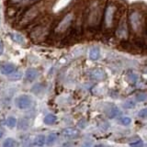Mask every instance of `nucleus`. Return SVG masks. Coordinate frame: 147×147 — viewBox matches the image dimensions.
Returning <instances> with one entry per match:
<instances>
[{
  "mask_svg": "<svg viewBox=\"0 0 147 147\" xmlns=\"http://www.w3.org/2000/svg\"><path fill=\"white\" fill-rule=\"evenodd\" d=\"M103 10L98 1H94L91 3L88 8L86 17V23L88 26V29L96 30L99 27L101 23V18L103 16Z\"/></svg>",
  "mask_w": 147,
  "mask_h": 147,
  "instance_id": "obj_1",
  "label": "nucleus"
},
{
  "mask_svg": "<svg viewBox=\"0 0 147 147\" xmlns=\"http://www.w3.org/2000/svg\"><path fill=\"white\" fill-rule=\"evenodd\" d=\"M45 7H46V3L43 2L42 0H40V1L37 2L36 4L29 7V8L25 11L24 15L22 16L20 21V25L27 26L30 24L31 22H33L37 18L40 17L44 12Z\"/></svg>",
  "mask_w": 147,
  "mask_h": 147,
  "instance_id": "obj_2",
  "label": "nucleus"
},
{
  "mask_svg": "<svg viewBox=\"0 0 147 147\" xmlns=\"http://www.w3.org/2000/svg\"><path fill=\"white\" fill-rule=\"evenodd\" d=\"M117 7L113 3H109L103 10V26L105 29L109 30L114 27L115 20H116Z\"/></svg>",
  "mask_w": 147,
  "mask_h": 147,
  "instance_id": "obj_3",
  "label": "nucleus"
},
{
  "mask_svg": "<svg viewBox=\"0 0 147 147\" xmlns=\"http://www.w3.org/2000/svg\"><path fill=\"white\" fill-rule=\"evenodd\" d=\"M129 21L132 31L136 34L142 33V30L144 29V20H142V14L139 11L132 10L129 15Z\"/></svg>",
  "mask_w": 147,
  "mask_h": 147,
  "instance_id": "obj_4",
  "label": "nucleus"
},
{
  "mask_svg": "<svg viewBox=\"0 0 147 147\" xmlns=\"http://www.w3.org/2000/svg\"><path fill=\"white\" fill-rule=\"evenodd\" d=\"M74 20H75V14L73 12H69L66 15H64V17L62 18L60 22L58 23V25L55 27L54 32L56 34H63L70 29L71 26L73 25Z\"/></svg>",
  "mask_w": 147,
  "mask_h": 147,
  "instance_id": "obj_5",
  "label": "nucleus"
},
{
  "mask_svg": "<svg viewBox=\"0 0 147 147\" xmlns=\"http://www.w3.org/2000/svg\"><path fill=\"white\" fill-rule=\"evenodd\" d=\"M116 35L119 39H127L129 35V30H128V23H127V18L126 16H122L119 20L118 21V26L116 29Z\"/></svg>",
  "mask_w": 147,
  "mask_h": 147,
  "instance_id": "obj_6",
  "label": "nucleus"
},
{
  "mask_svg": "<svg viewBox=\"0 0 147 147\" xmlns=\"http://www.w3.org/2000/svg\"><path fill=\"white\" fill-rule=\"evenodd\" d=\"M49 30L48 24H40L39 26L35 27L31 30L30 36L36 41H39L40 39H43L44 36L47 35V31Z\"/></svg>",
  "mask_w": 147,
  "mask_h": 147,
  "instance_id": "obj_7",
  "label": "nucleus"
},
{
  "mask_svg": "<svg viewBox=\"0 0 147 147\" xmlns=\"http://www.w3.org/2000/svg\"><path fill=\"white\" fill-rule=\"evenodd\" d=\"M15 104L20 109H27L31 106L32 98L28 95H21L16 98Z\"/></svg>",
  "mask_w": 147,
  "mask_h": 147,
  "instance_id": "obj_8",
  "label": "nucleus"
},
{
  "mask_svg": "<svg viewBox=\"0 0 147 147\" xmlns=\"http://www.w3.org/2000/svg\"><path fill=\"white\" fill-rule=\"evenodd\" d=\"M9 4L18 7H29L40 0H8Z\"/></svg>",
  "mask_w": 147,
  "mask_h": 147,
  "instance_id": "obj_9",
  "label": "nucleus"
},
{
  "mask_svg": "<svg viewBox=\"0 0 147 147\" xmlns=\"http://www.w3.org/2000/svg\"><path fill=\"white\" fill-rule=\"evenodd\" d=\"M106 114L110 119H114L121 115V110L115 105H109V107L106 109Z\"/></svg>",
  "mask_w": 147,
  "mask_h": 147,
  "instance_id": "obj_10",
  "label": "nucleus"
},
{
  "mask_svg": "<svg viewBox=\"0 0 147 147\" xmlns=\"http://www.w3.org/2000/svg\"><path fill=\"white\" fill-rule=\"evenodd\" d=\"M39 76V72L35 68H29L25 72V79L29 82L34 81Z\"/></svg>",
  "mask_w": 147,
  "mask_h": 147,
  "instance_id": "obj_11",
  "label": "nucleus"
},
{
  "mask_svg": "<svg viewBox=\"0 0 147 147\" xmlns=\"http://www.w3.org/2000/svg\"><path fill=\"white\" fill-rule=\"evenodd\" d=\"M16 66L14 65L13 63H4L3 65L0 67V72L1 74L5 76H9L11 73H13L14 71L16 70Z\"/></svg>",
  "mask_w": 147,
  "mask_h": 147,
  "instance_id": "obj_12",
  "label": "nucleus"
},
{
  "mask_svg": "<svg viewBox=\"0 0 147 147\" xmlns=\"http://www.w3.org/2000/svg\"><path fill=\"white\" fill-rule=\"evenodd\" d=\"M62 134L65 138H75L79 135V131L75 128H65L63 130Z\"/></svg>",
  "mask_w": 147,
  "mask_h": 147,
  "instance_id": "obj_13",
  "label": "nucleus"
},
{
  "mask_svg": "<svg viewBox=\"0 0 147 147\" xmlns=\"http://www.w3.org/2000/svg\"><path fill=\"white\" fill-rule=\"evenodd\" d=\"M45 142H46V137L42 134L37 135L32 141V144L36 147H42L45 145Z\"/></svg>",
  "mask_w": 147,
  "mask_h": 147,
  "instance_id": "obj_14",
  "label": "nucleus"
},
{
  "mask_svg": "<svg viewBox=\"0 0 147 147\" xmlns=\"http://www.w3.org/2000/svg\"><path fill=\"white\" fill-rule=\"evenodd\" d=\"M105 73L103 70H101V69H95V70L92 71L91 73V77L93 78L94 80H103L105 78Z\"/></svg>",
  "mask_w": 147,
  "mask_h": 147,
  "instance_id": "obj_15",
  "label": "nucleus"
},
{
  "mask_svg": "<svg viewBox=\"0 0 147 147\" xmlns=\"http://www.w3.org/2000/svg\"><path fill=\"white\" fill-rule=\"evenodd\" d=\"M10 38L12 39V40L14 41V42H16L18 44H20V45L25 44L24 37H23L20 33H17V32H12V33H10Z\"/></svg>",
  "mask_w": 147,
  "mask_h": 147,
  "instance_id": "obj_16",
  "label": "nucleus"
},
{
  "mask_svg": "<svg viewBox=\"0 0 147 147\" xmlns=\"http://www.w3.org/2000/svg\"><path fill=\"white\" fill-rule=\"evenodd\" d=\"M100 57V50L98 47H92L89 51V58L93 61H96Z\"/></svg>",
  "mask_w": 147,
  "mask_h": 147,
  "instance_id": "obj_17",
  "label": "nucleus"
},
{
  "mask_svg": "<svg viewBox=\"0 0 147 147\" xmlns=\"http://www.w3.org/2000/svg\"><path fill=\"white\" fill-rule=\"evenodd\" d=\"M20 146V142L16 141L13 138H7L3 142V147H18Z\"/></svg>",
  "mask_w": 147,
  "mask_h": 147,
  "instance_id": "obj_18",
  "label": "nucleus"
},
{
  "mask_svg": "<svg viewBox=\"0 0 147 147\" xmlns=\"http://www.w3.org/2000/svg\"><path fill=\"white\" fill-rule=\"evenodd\" d=\"M57 141V134L56 133H50L48 137L46 138L45 144L48 146H52L55 144V142Z\"/></svg>",
  "mask_w": 147,
  "mask_h": 147,
  "instance_id": "obj_19",
  "label": "nucleus"
},
{
  "mask_svg": "<svg viewBox=\"0 0 147 147\" xmlns=\"http://www.w3.org/2000/svg\"><path fill=\"white\" fill-rule=\"evenodd\" d=\"M57 121V118L55 115L53 114H48L46 115V116L44 117L43 119V121L45 124H48V125H51V124H53L55 121Z\"/></svg>",
  "mask_w": 147,
  "mask_h": 147,
  "instance_id": "obj_20",
  "label": "nucleus"
},
{
  "mask_svg": "<svg viewBox=\"0 0 147 147\" xmlns=\"http://www.w3.org/2000/svg\"><path fill=\"white\" fill-rule=\"evenodd\" d=\"M8 77H9V79L12 80V81H17V80H20V78L22 77V74H21L20 71H18L16 69L15 71H14L13 73H11L10 75L8 76Z\"/></svg>",
  "mask_w": 147,
  "mask_h": 147,
  "instance_id": "obj_21",
  "label": "nucleus"
},
{
  "mask_svg": "<svg viewBox=\"0 0 147 147\" xmlns=\"http://www.w3.org/2000/svg\"><path fill=\"white\" fill-rule=\"evenodd\" d=\"M118 121L119 124H121V125H123V126H128L131 123V119L128 116H121V117L119 118Z\"/></svg>",
  "mask_w": 147,
  "mask_h": 147,
  "instance_id": "obj_22",
  "label": "nucleus"
},
{
  "mask_svg": "<svg viewBox=\"0 0 147 147\" xmlns=\"http://www.w3.org/2000/svg\"><path fill=\"white\" fill-rule=\"evenodd\" d=\"M127 80L130 82L131 84H135L138 80V76L135 73H133L132 71H130L127 74Z\"/></svg>",
  "mask_w": 147,
  "mask_h": 147,
  "instance_id": "obj_23",
  "label": "nucleus"
},
{
  "mask_svg": "<svg viewBox=\"0 0 147 147\" xmlns=\"http://www.w3.org/2000/svg\"><path fill=\"white\" fill-rule=\"evenodd\" d=\"M17 124V119L14 117H8L7 119V125L9 128H14Z\"/></svg>",
  "mask_w": 147,
  "mask_h": 147,
  "instance_id": "obj_24",
  "label": "nucleus"
},
{
  "mask_svg": "<svg viewBox=\"0 0 147 147\" xmlns=\"http://www.w3.org/2000/svg\"><path fill=\"white\" fill-rule=\"evenodd\" d=\"M123 107L125 108V109H133V108L135 107V103L133 102L132 100H126L125 102L123 103Z\"/></svg>",
  "mask_w": 147,
  "mask_h": 147,
  "instance_id": "obj_25",
  "label": "nucleus"
},
{
  "mask_svg": "<svg viewBox=\"0 0 147 147\" xmlns=\"http://www.w3.org/2000/svg\"><path fill=\"white\" fill-rule=\"evenodd\" d=\"M142 145H144V142H142V141L141 139L136 140L132 142H130L131 147H142Z\"/></svg>",
  "mask_w": 147,
  "mask_h": 147,
  "instance_id": "obj_26",
  "label": "nucleus"
},
{
  "mask_svg": "<svg viewBox=\"0 0 147 147\" xmlns=\"http://www.w3.org/2000/svg\"><path fill=\"white\" fill-rule=\"evenodd\" d=\"M136 99L140 102H142V101H145L146 99V94L145 93H139L136 95Z\"/></svg>",
  "mask_w": 147,
  "mask_h": 147,
  "instance_id": "obj_27",
  "label": "nucleus"
},
{
  "mask_svg": "<svg viewBox=\"0 0 147 147\" xmlns=\"http://www.w3.org/2000/svg\"><path fill=\"white\" fill-rule=\"evenodd\" d=\"M146 113H147L146 109H141L140 111H139L138 115H139V117H140V118H142V119H145V118H146Z\"/></svg>",
  "mask_w": 147,
  "mask_h": 147,
  "instance_id": "obj_28",
  "label": "nucleus"
},
{
  "mask_svg": "<svg viewBox=\"0 0 147 147\" xmlns=\"http://www.w3.org/2000/svg\"><path fill=\"white\" fill-rule=\"evenodd\" d=\"M4 53V45L2 43V41H0V55H2Z\"/></svg>",
  "mask_w": 147,
  "mask_h": 147,
  "instance_id": "obj_29",
  "label": "nucleus"
},
{
  "mask_svg": "<svg viewBox=\"0 0 147 147\" xmlns=\"http://www.w3.org/2000/svg\"><path fill=\"white\" fill-rule=\"evenodd\" d=\"M3 135H4V133H3V131L2 130H0V139L3 137Z\"/></svg>",
  "mask_w": 147,
  "mask_h": 147,
  "instance_id": "obj_30",
  "label": "nucleus"
},
{
  "mask_svg": "<svg viewBox=\"0 0 147 147\" xmlns=\"http://www.w3.org/2000/svg\"><path fill=\"white\" fill-rule=\"evenodd\" d=\"M93 147H104L103 144H96V145H94Z\"/></svg>",
  "mask_w": 147,
  "mask_h": 147,
  "instance_id": "obj_31",
  "label": "nucleus"
}]
</instances>
